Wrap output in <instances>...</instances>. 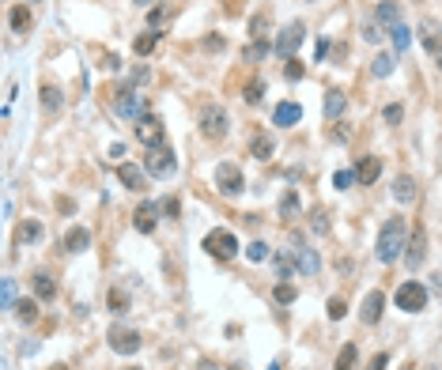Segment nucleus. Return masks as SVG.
<instances>
[{
	"instance_id": "obj_1",
	"label": "nucleus",
	"mask_w": 442,
	"mask_h": 370,
	"mask_svg": "<svg viewBox=\"0 0 442 370\" xmlns=\"http://www.w3.org/2000/svg\"><path fill=\"white\" fill-rule=\"evenodd\" d=\"M408 238H405V220L401 215H390V223L378 231V246H374V253H378L382 264H393L401 253H405Z\"/></svg>"
},
{
	"instance_id": "obj_2",
	"label": "nucleus",
	"mask_w": 442,
	"mask_h": 370,
	"mask_svg": "<svg viewBox=\"0 0 442 370\" xmlns=\"http://www.w3.org/2000/svg\"><path fill=\"white\" fill-rule=\"evenodd\" d=\"M393 302H397L405 313H420L427 306V287H423L420 280H405V284L397 287V295H393Z\"/></svg>"
},
{
	"instance_id": "obj_3",
	"label": "nucleus",
	"mask_w": 442,
	"mask_h": 370,
	"mask_svg": "<svg viewBox=\"0 0 442 370\" xmlns=\"http://www.w3.org/2000/svg\"><path fill=\"white\" fill-rule=\"evenodd\" d=\"M174 166H178V155H174L171 148H148V159H144V171L151 174V178H171Z\"/></svg>"
},
{
	"instance_id": "obj_4",
	"label": "nucleus",
	"mask_w": 442,
	"mask_h": 370,
	"mask_svg": "<svg viewBox=\"0 0 442 370\" xmlns=\"http://www.w3.org/2000/svg\"><path fill=\"white\" fill-rule=\"evenodd\" d=\"M204 249L215 257V261H231L238 253V238L231 231H208L204 235Z\"/></svg>"
},
{
	"instance_id": "obj_5",
	"label": "nucleus",
	"mask_w": 442,
	"mask_h": 370,
	"mask_svg": "<svg viewBox=\"0 0 442 370\" xmlns=\"http://www.w3.org/2000/svg\"><path fill=\"white\" fill-rule=\"evenodd\" d=\"M215 189H220L223 197H238V193L246 189L238 163H220V166H215Z\"/></svg>"
},
{
	"instance_id": "obj_6",
	"label": "nucleus",
	"mask_w": 442,
	"mask_h": 370,
	"mask_svg": "<svg viewBox=\"0 0 442 370\" xmlns=\"http://www.w3.org/2000/svg\"><path fill=\"white\" fill-rule=\"evenodd\" d=\"M302 38H307V27H302V23H287V27L280 30V38H276L272 50H276L280 57H295V50L302 46Z\"/></svg>"
},
{
	"instance_id": "obj_7",
	"label": "nucleus",
	"mask_w": 442,
	"mask_h": 370,
	"mask_svg": "<svg viewBox=\"0 0 442 370\" xmlns=\"http://www.w3.org/2000/svg\"><path fill=\"white\" fill-rule=\"evenodd\" d=\"M200 128H204L208 140H223V136H227V110H223V106H208L204 114H200Z\"/></svg>"
},
{
	"instance_id": "obj_8",
	"label": "nucleus",
	"mask_w": 442,
	"mask_h": 370,
	"mask_svg": "<svg viewBox=\"0 0 442 370\" xmlns=\"http://www.w3.org/2000/svg\"><path fill=\"white\" fill-rule=\"evenodd\" d=\"M110 348L117 356H136L140 351V333H133V329H110Z\"/></svg>"
},
{
	"instance_id": "obj_9",
	"label": "nucleus",
	"mask_w": 442,
	"mask_h": 370,
	"mask_svg": "<svg viewBox=\"0 0 442 370\" xmlns=\"http://www.w3.org/2000/svg\"><path fill=\"white\" fill-rule=\"evenodd\" d=\"M136 136H140L144 148H163V121L159 117H140V125H136Z\"/></svg>"
},
{
	"instance_id": "obj_10",
	"label": "nucleus",
	"mask_w": 442,
	"mask_h": 370,
	"mask_svg": "<svg viewBox=\"0 0 442 370\" xmlns=\"http://www.w3.org/2000/svg\"><path fill=\"white\" fill-rule=\"evenodd\" d=\"M114 110H117V117H140V110H144V95H136L133 87H128V91H117Z\"/></svg>"
},
{
	"instance_id": "obj_11",
	"label": "nucleus",
	"mask_w": 442,
	"mask_h": 370,
	"mask_svg": "<svg viewBox=\"0 0 442 370\" xmlns=\"http://www.w3.org/2000/svg\"><path fill=\"white\" fill-rule=\"evenodd\" d=\"M291 257H295V269H299L302 276H318V269H321V257H318L310 246H302V242H299V246L291 249Z\"/></svg>"
},
{
	"instance_id": "obj_12",
	"label": "nucleus",
	"mask_w": 442,
	"mask_h": 370,
	"mask_svg": "<svg viewBox=\"0 0 442 370\" xmlns=\"http://www.w3.org/2000/svg\"><path fill=\"white\" fill-rule=\"evenodd\" d=\"M423 257H427V238H423V231H416L412 238H408V246H405V261H408V269H420L423 264Z\"/></svg>"
},
{
	"instance_id": "obj_13",
	"label": "nucleus",
	"mask_w": 442,
	"mask_h": 370,
	"mask_svg": "<svg viewBox=\"0 0 442 370\" xmlns=\"http://www.w3.org/2000/svg\"><path fill=\"white\" fill-rule=\"evenodd\" d=\"M155 223H159V204H140L136 208V215H133V227L140 231V235H151V231H155Z\"/></svg>"
},
{
	"instance_id": "obj_14",
	"label": "nucleus",
	"mask_w": 442,
	"mask_h": 370,
	"mask_svg": "<svg viewBox=\"0 0 442 370\" xmlns=\"http://www.w3.org/2000/svg\"><path fill=\"white\" fill-rule=\"evenodd\" d=\"M117 178H122V185H125V189H133V193H140L144 185H148L144 171H140V166H133V163H117Z\"/></svg>"
},
{
	"instance_id": "obj_15",
	"label": "nucleus",
	"mask_w": 442,
	"mask_h": 370,
	"mask_svg": "<svg viewBox=\"0 0 442 370\" xmlns=\"http://www.w3.org/2000/svg\"><path fill=\"white\" fill-rule=\"evenodd\" d=\"M299 117H302V106H299V102H280L276 114H272V125L291 128V125H299Z\"/></svg>"
},
{
	"instance_id": "obj_16",
	"label": "nucleus",
	"mask_w": 442,
	"mask_h": 370,
	"mask_svg": "<svg viewBox=\"0 0 442 370\" xmlns=\"http://www.w3.org/2000/svg\"><path fill=\"white\" fill-rule=\"evenodd\" d=\"M382 310H385V295H382V291H371V295L363 299V321H367V325H378V321H382Z\"/></svg>"
},
{
	"instance_id": "obj_17",
	"label": "nucleus",
	"mask_w": 442,
	"mask_h": 370,
	"mask_svg": "<svg viewBox=\"0 0 442 370\" xmlns=\"http://www.w3.org/2000/svg\"><path fill=\"white\" fill-rule=\"evenodd\" d=\"M378 174H382V163L371 155V159H363V163H359L356 182H359V185H374V182H378Z\"/></svg>"
},
{
	"instance_id": "obj_18",
	"label": "nucleus",
	"mask_w": 442,
	"mask_h": 370,
	"mask_svg": "<svg viewBox=\"0 0 442 370\" xmlns=\"http://www.w3.org/2000/svg\"><path fill=\"white\" fill-rule=\"evenodd\" d=\"M35 295H38L42 302L57 299V284H53V276H50V272H38V276H35Z\"/></svg>"
},
{
	"instance_id": "obj_19",
	"label": "nucleus",
	"mask_w": 442,
	"mask_h": 370,
	"mask_svg": "<svg viewBox=\"0 0 442 370\" xmlns=\"http://www.w3.org/2000/svg\"><path fill=\"white\" fill-rule=\"evenodd\" d=\"M30 23H35L30 8H27V4H15V8H12V30H15V35H27Z\"/></svg>"
},
{
	"instance_id": "obj_20",
	"label": "nucleus",
	"mask_w": 442,
	"mask_h": 370,
	"mask_svg": "<svg viewBox=\"0 0 442 370\" xmlns=\"http://www.w3.org/2000/svg\"><path fill=\"white\" fill-rule=\"evenodd\" d=\"M393 197H397L401 204H412V200H416V182L408 178V174H401V178L393 182Z\"/></svg>"
},
{
	"instance_id": "obj_21",
	"label": "nucleus",
	"mask_w": 442,
	"mask_h": 370,
	"mask_svg": "<svg viewBox=\"0 0 442 370\" xmlns=\"http://www.w3.org/2000/svg\"><path fill=\"white\" fill-rule=\"evenodd\" d=\"M64 246H68L72 253H84V249L91 246V235H87V227H72L68 235H64Z\"/></svg>"
},
{
	"instance_id": "obj_22",
	"label": "nucleus",
	"mask_w": 442,
	"mask_h": 370,
	"mask_svg": "<svg viewBox=\"0 0 442 370\" xmlns=\"http://www.w3.org/2000/svg\"><path fill=\"white\" fill-rule=\"evenodd\" d=\"M250 151H253V159H272L276 144H272V136H269V133H257V136H253V144H250Z\"/></svg>"
},
{
	"instance_id": "obj_23",
	"label": "nucleus",
	"mask_w": 442,
	"mask_h": 370,
	"mask_svg": "<svg viewBox=\"0 0 442 370\" xmlns=\"http://www.w3.org/2000/svg\"><path fill=\"white\" fill-rule=\"evenodd\" d=\"M378 23H390V30L401 23V4L397 0H382L378 4Z\"/></svg>"
},
{
	"instance_id": "obj_24",
	"label": "nucleus",
	"mask_w": 442,
	"mask_h": 370,
	"mask_svg": "<svg viewBox=\"0 0 442 370\" xmlns=\"http://www.w3.org/2000/svg\"><path fill=\"white\" fill-rule=\"evenodd\" d=\"M344 106H348V102H344V91H329L325 95V117L329 121H336V117L344 114Z\"/></svg>"
},
{
	"instance_id": "obj_25",
	"label": "nucleus",
	"mask_w": 442,
	"mask_h": 370,
	"mask_svg": "<svg viewBox=\"0 0 442 370\" xmlns=\"http://www.w3.org/2000/svg\"><path fill=\"white\" fill-rule=\"evenodd\" d=\"M299 215V193L287 189L284 197H280V220H295Z\"/></svg>"
},
{
	"instance_id": "obj_26",
	"label": "nucleus",
	"mask_w": 442,
	"mask_h": 370,
	"mask_svg": "<svg viewBox=\"0 0 442 370\" xmlns=\"http://www.w3.org/2000/svg\"><path fill=\"white\" fill-rule=\"evenodd\" d=\"M38 238H42V223H35V220H30V223H19V231H15V242L27 246V242H38Z\"/></svg>"
},
{
	"instance_id": "obj_27",
	"label": "nucleus",
	"mask_w": 442,
	"mask_h": 370,
	"mask_svg": "<svg viewBox=\"0 0 442 370\" xmlns=\"http://www.w3.org/2000/svg\"><path fill=\"white\" fill-rule=\"evenodd\" d=\"M42 106H46V110H50V114H57V110L64 106V99H61V91H57V87H53V84H46V87H42Z\"/></svg>"
},
{
	"instance_id": "obj_28",
	"label": "nucleus",
	"mask_w": 442,
	"mask_h": 370,
	"mask_svg": "<svg viewBox=\"0 0 442 370\" xmlns=\"http://www.w3.org/2000/svg\"><path fill=\"white\" fill-rule=\"evenodd\" d=\"M393 68H397V57H393V53H378V57H374V68H371V72H374L378 79H385Z\"/></svg>"
},
{
	"instance_id": "obj_29",
	"label": "nucleus",
	"mask_w": 442,
	"mask_h": 370,
	"mask_svg": "<svg viewBox=\"0 0 442 370\" xmlns=\"http://www.w3.org/2000/svg\"><path fill=\"white\" fill-rule=\"evenodd\" d=\"M390 35H393V46H397V53H405L408 46H412V30H408L405 23H397V27H393Z\"/></svg>"
},
{
	"instance_id": "obj_30",
	"label": "nucleus",
	"mask_w": 442,
	"mask_h": 370,
	"mask_svg": "<svg viewBox=\"0 0 442 370\" xmlns=\"http://www.w3.org/2000/svg\"><path fill=\"white\" fill-rule=\"evenodd\" d=\"M0 306H4V310L15 306V284H12V276H4V284H0Z\"/></svg>"
},
{
	"instance_id": "obj_31",
	"label": "nucleus",
	"mask_w": 442,
	"mask_h": 370,
	"mask_svg": "<svg viewBox=\"0 0 442 370\" xmlns=\"http://www.w3.org/2000/svg\"><path fill=\"white\" fill-rule=\"evenodd\" d=\"M356 367V344H344L340 356H336V370H352Z\"/></svg>"
},
{
	"instance_id": "obj_32",
	"label": "nucleus",
	"mask_w": 442,
	"mask_h": 370,
	"mask_svg": "<svg viewBox=\"0 0 442 370\" xmlns=\"http://www.w3.org/2000/svg\"><path fill=\"white\" fill-rule=\"evenodd\" d=\"M155 42H159V35H155V30H148V35H140V38H136V53H140V57H148V53L155 50Z\"/></svg>"
},
{
	"instance_id": "obj_33",
	"label": "nucleus",
	"mask_w": 442,
	"mask_h": 370,
	"mask_svg": "<svg viewBox=\"0 0 442 370\" xmlns=\"http://www.w3.org/2000/svg\"><path fill=\"white\" fill-rule=\"evenodd\" d=\"M276 272H280V276H295V257L276 253Z\"/></svg>"
},
{
	"instance_id": "obj_34",
	"label": "nucleus",
	"mask_w": 442,
	"mask_h": 370,
	"mask_svg": "<svg viewBox=\"0 0 442 370\" xmlns=\"http://www.w3.org/2000/svg\"><path fill=\"white\" fill-rule=\"evenodd\" d=\"M110 310H114V313H125V310H128V299H125V291H117V287H114V291H110Z\"/></svg>"
},
{
	"instance_id": "obj_35",
	"label": "nucleus",
	"mask_w": 442,
	"mask_h": 370,
	"mask_svg": "<svg viewBox=\"0 0 442 370\" xmlns=\"http://www.w3.org/2000/svg\"><path fill=\"white\" fill-rule=\"evenodd\" d=\"M265 53H269V42H265V38H257L250 50H246V61H261Z\"/></svg>"
},
{
	"instance_id": "obj_36",
	"label": "nucleus",
	"mask_w": 442,
	"mask_h": 370,
	"mask_svg": "<svg viewBox=\"0 0 442 370\" xmlns=\"http://www.w3.org/2000/svg\"><path fill=\"white\" fill-rule=\"evenodd\" d=\"M261 95H265V84H261V79L246 84V102H253V106H257V102H261Z\"/></svg>"
},
{
	"instance_id": "obj_37",
	"label": "nucleus",
	"mask_w": 442,
	"mask_h": 370,
	"mask_svg": "<svg viewBox=\"0 0 442 370\" xmlns=\"http://www.w3.org/2000/svg\"><path fill=\"white\" fill-rule=\"evenodd\" d=\"M246 257H250V261H257V264H261L265 257H269V246H265V242H250V249H246Z\"/></svg>"
},
{
	"instance_id": "obj_38",
	"label": "nucleus",
	"mask_w": 442,
	"mask_h": 370,
	"mask_svg": "<svg viewBox=\"0 0 442 370\" xmlns=\"http://www.w3.org/2000/svg\"><path fill=\"white\" fill-rule=\"evenodd\" d=\"M15 306H19V318H23V321H35V318H38V306H35V302H30V299L15 302Z\"/></svg>"
},
{
	"instance_id": "obj_39",
	"label": "nucleus",
	"mask_w": 442,
	"mask_h": 370,
	"mask_svg": "<svg viewBox=\"0 0 442 370\" xmlns=\"http://www.w3.org/2000/svg\"><path fill=\"white\" fill-rule=\"evenodd\" d=\"M295 295H299V291H295L291 284H280L276 287V302H295Z\"/></svg>"
},
{
	"instance_id": "obj_40",
	"label": "nucleus",
	"mask_w": 442,
	"mask_h": 370,
	"mask_svg": "<svg viewBox=\"0 0 442 370\" xmlns=\"http://www.w3.org/2000/svg\"><path fill=\"white\" fill-rule=\"evenodd\" d=\"M344 313H348V306H344V299H329V318H333V321H340Z\"/></svg>"
},
{
	"instance_id": "obj_41",
	"label": "nucleus",
	"mask_w": 442,
	"mask_h": 370,
	"mask_svg": "<svg viewBox=\"0 0 442 370\" xmlns=\"http://www.w3.org/2000/svg\"><path fill=\"white\" fill-rule=\"evenodd\" d=\"M284 76H287V79H302V61L287 57V68H284Z\"/></svg>"
},
{
	"instance_id": "obj_42",
	"label": "nucleus",
	"mask_w": 442,
	"mask_h": 370,
	"mask_svg": "<svg viewBox=\"0 0 442 370\" xmlns=\"http://www.w3.org/2000/svg\"><path fill=\"white\" fill-rule=\"evenodd\" d=\"M401 117H405V110H401L397 102H393V106H385V125H397Z\"/></svg>"
},
{
	"instance_id": "obj_43",
	"label": "nucleus",
	"mask_w": 442,
	"mask_h": 370,
	"mask_svg": "<svg viewBox=\"0 0 442 370\" xmlns=\"http://www.w3.org/2000/svg\"><path fill=\"white\" fill-rule=\"evenodd\" d=\"M363 38H367V42H382V27H378V23H367Z\"/></svg>"
},
{
	"instance_id": "obj_44",
	"label": "nucleus",
	"mask_w": 442,
	"mask_h": 370,
	"mask_svg": "<svg viewBox=\"0 0 442 370\" xmlns=\"http://www.w3.org/2000/svg\"><path fill=\"white\" fill-rule=\"evenodd\" d=\"M163 212L178 220V212H182V200H178V197H166V200H163Z\"/></svg>"
},
{
	"instance_id": "obj_45",
	"label": "nucleus",
	"mask_w": 442,
	"mask_h": 370,
	"mask_svg": "<svg viewBox=\"0 0 442 370\" xmlns=\"http://www.w3.org/2000/svg\"><path fill=\"white\" fill-rule=\"evenodd\" d=\"M336 189H352V182H356V174H348V171H340V174H336Z\"/></svg>"
},
{
	"instance_id": "obj_46",
	"label": "nucleus",
	"mask_w": 442,
	"mask_h": 370,
	"mask_svg": "<svg viewBox=\"0 0 442 370\" xmlns=\"http://www.w3.org/2000/svg\"><path fill=\"white\" fill-rule=\"evenodd\" d=\"M314 231H318V235H325V231H329V220H325V212H314Z\"/></svg>"
},
{
	"instance_id": "obj_47",
	"label": "nucleus",
	"mask_w": 442,
	"mask_h": 370,
	"mask_svg": "<svg viewBox=\"0 0 442 370\" xmlns=\"http://www.w3.org/2000/svg\"><path fill=\"white\" fill-rule=\"evenodd\" d=\"M385 363H390L385 356H374V359H371V367H367V370H385Z\"/></svg>"
},
{
	"instance_id": "obj_48",
	"label": "nucleus",
	"mask_w": 442,
	"mask_h": 370,
	"mask_svg": "<svg viewBox=\"0 0 442 370\" xmlns=\"http://www.w3.org/2000/svg\"><path fill=\"white\" fill-rule=\"evenodd\" d=\"M435 61H439V72H442V42L435 46Z\"/></svg>"
},
{
	"instance_id": "obj_49",
	"label": "nucleus",
	"mask_w": 442,
	"mask_h": 370,
	"mask_svg": "<svg viewBox=\"0 0 442 370\" xmlns=\"http://www.w3.org/2000/svg\"><path fill=\"white\" fill-rule=\"evenodd\" d=\"M133 4H140V8H148V4H151V0H133Z\"/></svg>"
},
{
	"instance_id": "obj_50",
	"label": "nucleus",
	"mask_w": 442,
	"mask_h": 370,
	"mask_svg": "<svg viewBox=\"0 0 442 370\" xmlns=\"http://www.w3.org/2000/svg\"><path fill=\"white\" fill-rule=\"evenodd\" d=\"M269 370H280V363H269Z\"/></svg>"
},
{
	"instance_id": "obj_51",
	"label": "nucleus",
	"mask_w": 442,
	"mask_h": 370,
	"mask_svg": "<svg viewBox=\"0 0 442 370\" xmlns=\"http://www.w3.org/2000/svg\"><path fill=\"white\" fill-rule=\"evenodd\" d=\"M27 4H38V0H27Z\"/></svg>"
},
{
	"instance_id": "obj_52",
	"label": "nucleus",
	"mask_w": 442,
	"mask_h": 370,
	"mask_svg": "<svg viewBox=\"0 0 442 370\" xmlns=\"http://www.w3.org/2000/svg\"><path fill=\"white\" fill-rule=\"evenodd\" d=\"M235 370H246V367H235Z\"/></svg>"
},
{
	"instance_id": "obj_53",
	"label": "nucleus",
	"mask_w": 442,
	"mask_h": 370,
	"mask_svg": "<svg viewBox=\"0 0 442 370\" xmlns=\"http://www.w3.org/2000/svg\"><path fill=\"white\" fill-rule=\"evenodd\" d=\"M53 370H64V367H53Z\"/></svg>"
}]
</instances>
